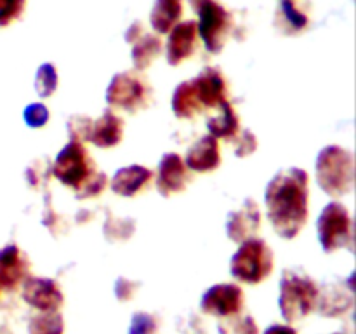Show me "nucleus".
Masks as SVG:
<instances>
[{
  "label": "nucleus",
  "instance_id": "obj_1",
  "mask_svg": "<svg viewBox=\"0 0 356 334\" xmlns=\"http://www.w3.org/2000/svg\"><path fill=\"white\" fill-rule=\"evenodd\" d=\"M308 173L298 167L280 170L264 195L268 219L282 239H294L308 219Z\"/></svg>",
  "mask_w": 356,
  "mask_h": 334
},
{
  "label": "nucleus",
  "instance_id": "obj_2",
  "mask_svg": "<svg viewBox=\"0 0 356 334\" xmlns=\"http://www.w3.org/2000/svg\"><path fill=\"white\" fill-rule=\"evenodd\" d=\"M318 289L315 280H312L308 275L294 270L284 271L278 298L282 317L291 324L306 319L316 308Z\"/></svg>",
  "mask_w": 356,
  "mask_h": 334
},
{
  "label": "nucleus",
  "instance_id": "obj_3",
  "mask_svg": "<svg viewBox=\"0 0 356 334\" xmlns=\"http://www.w3.org/2000/svg\"><path fill=\"white\" fill-rule=\"evenodd\" d=\"M353 155L341 146H327L316 157V181L330 197H343L353 188Z\"/></svg>",
  "mask_w": 356,
  "mask_h": 334
},
{
  "label": "nucleus",
  "instance_id": "obj_4",
  "mask_svg": "<svg viewBox=\"0 0 356 334\" xmlns=\"http://www.w3.org/2000/svg\"><path fill=\"white\" fill-rule=\"evenodd\" d=\"M275 257L268 244L261 239L243 240L240 249L232 257L229 270L235 278L245 284H259L266 280L273 271Z\"/></svg>",
  "mask_w": 356,
  "mask_h": 334
},
{
  "label": "nucleus",
  "instance_id": "obj_5",
  "mask_svg": "<svg viewBox=\"0 0 356 334\" xmlns=\"http://www.w3.org/2000/svg\"><path fill=\"white\" fill-rule=\"evenodd\" d=\"M51 173L63 184L73 188L76 193L92 180L97 170L94 169V160L90 159L82 143L70 141L58 153L54 164L51 166Z\"/></svg>",
  "mask_w": 356,
  "mask_h": 334
},
{
  "label": "nucleus",
  "instance_id": "obj_6",
  "mask_svg": "<svg viewBox=\"0 0 356 334\" xmlns=\"http://www.w3.org/2000/svg\"><path fill=\"white\" fill-rule=\"evenodd\" d=\"M316 230H318V240L325 253H334L341 247H351L353 221L343 204L332 202L327 205L320 214Z\"/></svg>",
  "mask_w": 356,
  "mask_h": 334
},
{
  "label": "nucleus",
  "instance_id": "obj_7",
  "mask_svg": "<svg viewBox=\"0 0 356 334\" xmlns=\"http://www.w3.org/2000/svg\"><path fill=\"white\" fill-rule=\"evenodd\" d=\"M149 87L145 80L131 72H122L111 79L106 89V101L110 106L136 113L148 106Z\"/></svg>",
  "mask_w": 356,
  "mask_h": 334
},
{
  "label": "nucleus",
  "instance_id": "obj_8",
  "mask_svg": "<svg viewBox=\"0 0 356 334\" xmlns=\"http://www.w3.org/2000/svg\"><path fill=\"white\" fill-rule=\"evenodd\" d=\"M200 19L197 23V30L204 40L205 47L211 52H219L226 44V38L232 28V16L222 6L214 0H202L198 7Z\"/></svg>",
  "mask_w": 356,
  "mask_h": 334
},
{
  "label": "nucleus",
  "instance_id": "obj_9",
  "mask_svg": "<svg viewBox=\"0 0 356 334\" xmlns=\"http://www.w3.org/2000/svg\"><path fill=\"white\" fill-rule=\"evenodd\" d=\"M204 313L214 317H232L243 308V291L236 284H218L204 292L200 301Z\"/></svg>",
  "mask_w": 356,
  "mask_h": 334
},
{
  "label": "nucleus",
  "instance_id": "obj_10",
  "mask_svg": "<svg viewBox=\"0 0 356 334\" xmlns=\"http://www.w3.org/2000/svg\"><path fill=\"white\" fill-rule=\"evenodd\" d=\"M23 299L40 312H54L65 303L58 282L45 277H28L23 282Z\"/></svg>",
  "mask_w": 356,
  "mask_h": 334
},
{
  "label": "nucleus",
  "instance_id": "obj_11",
  "mask_svg": "<svg viewBox=\"0 0 356 334\" xmlns=\"http://www.w3.org/2000/svg\"><path fill=\"white\" fill-rule=\"evenodd\" d=\"M30 275L28 256L14 244L0 249V289L14 291Z\"/></svg>",
  "mask_w": 356,
  "mask_h": 334
},
{
  "label": "nucleus",
  "instance_id": "obj_12",
  "mask_svg": "<svg viewBox=\"0 0 356 334\" xmlns=\"http://www.w3.org/2000/svg\"><path fill=\"white\" fill-rule=\"evenodd\" d=\"M190 174L184 160L177 153H167L159 164V177L156 188L163 197H172L186 190Z\"/></svg>",
  "mask_w": 356,
  "mask_h": 334
},
{
  "label": "nucleus",
  "instance_id": "obj_13",
  "mask_svg": "<svg viewBox=\"0 0 356 334\" xmlns=\"http://www.w3.org/2000/svg\"><path fill=\"white\" fill-rule=\"evenodd\" d=\"M261 228V211L259 205L247 198L238 211L229 212L228 223H226V232L233 242L242 244L243 240L256 235L257 230Z\"/></svg>",
  "mask_w": 356,
  "mask_h": 334
},
{
  "label": "nucleus",
  "instance_id": "obj_14",
  "mask_svg": "<svg viewBox=\"0 0 356 334\" xmlns=\"http://www.w3.org/2000/svg\"><path fill=\"white\" fill-rule=\"evenodd\" d=\"M193 86L202 108L221 106L226 101V96H228L225 75L218 68L202 70L193 79Z\"/></svg>",
  "mask_w": 356,
  "mask_h": 334
},
{
  "label": "nucleus",
  "instance_id": "obj_15",
  "mask_svg": "<svg viewBox=\"0 0 356 334\" xmlns=\"http://www.w3.org/2000/svg\"><path fill=\"white\" fill-rule=\"evenodd\" d=\"M197 23L195 21H184L176 24L169 31V40H167V61L170 66H177L184 59L191 58L197 45Z\"/></svg>",
  "mask_w": 356,
  "mask_h": 334
},
{
  "label": "nucleus",
  "instance_id": "obj_16",
  "mask_svg": "<svg viewBox=\"0 0 356 334\" xmlns=\"http://www.w3.org/2000/svg\"><path fill=\"white\" fill-rule=\"evenodd\" d=\"M353 287L344 289L343 284H325L322 289H318V301H316V308H318L320 315L323 317H341L346 312H350L353 306V294H351Z\"/></svg>",
  "mask_w": 356,
  "mask_h": 334
},
{
  "label": "nucleus",
  "instance_id": "obj_17",
  "mask_svg": "<svg viewBox=\"0 0 356 334\" xmlns=\"http://www.w3.org/2000/svg\"><path fill=\"white\" fill-rule=\"evenodd\" d=\"M186 167L195 173H211L221 164L219 143L214 136H204L198 139L186 153Z\"/></svg>",
  "mask_w": 356,
  "mask_h": 334
},
{
  "label": "nucleus",
  "instance_id": "obj_18",
  "mask_svg": "<svg viewBox=\"0 0 356 334\" xmlns=\"http://www.w3.org/2000/svg\"><path fill=\"white\" fill-rule=\"evenodd\" d=\"M122 136H124V120L111 110H106L97 120L92 122L89 141H92L97 148H113L122 141Z\"/></svg>",
  "mask_w": 356,
  "mask_h": 334
},
{
  "label": "nucleus",
  "instance_id": "obj_19",
  "mask_svg": "<svg viewBox=\"0 0 356 334\" xmlns=\"http://www.w3.org/2000/svg\"><path fill=\"white\" fill-rule=\"evenodd\" d=\"M152 177V170L143 166L124 167L115 173L113 180H111V190L120 197H134L149 183Z\"/></svg>",
  "mask_w": 356,
  "mask_h": 334
},
{
  "label": "nucleus",
  "instance_id": "obj_20",
  "mask_svg": "<svg viewBox=\"0 0 356 334\" xmlns=\"http://www.w3.org/2000/svg\"><path fill=\"white\" fill-rule=\"evenodd\" d=\"M181 16H183V0H156L149 21L156 33H169Z\"/></svg>",
  "mask_w": 356,
  "mask_h": 334
},
{
  "label": "nucleus",
  "instance_id": "obj_21",
  "mask_svg": "<svg viewBox=\"0 0 356 334\" xmlns=\"http://www.w3.org/2000/svg\"><path fill=\"white\" fill-rule=\"evenodd\" d=\"M202 104L198 101L193 80L179 84L172 94V111L179 118H193L200 113Z\"/></svg>",
  "mask_w": 356,
  "mask_h": 334
},
{
  "label": "nucleus",
  "instance_id": "obj_22",
  "mask_svg": "<svg viewBox=\"0 0 356 334\" xmlns=\"http://www.w3.org/2000/svg\"><path fill=\"white\" fill-rule=\"evenodd\" d=\"M219 108H221V113L218 117H212L207 120L209 134L214 136L216 139L225 138L232 141L240 131L238 115L235 113V110H233V106L228 101H225Z\"/></svg>",
  "mask_w": 356,
  "mask_h": 334
},
{
  "label": "nucleus",
  "instance_id": "obj_23",
  "mask_svg": "<svg viewBox=\"0 0 356 334\" xmlns=\"http://www.w3.org/2000/svg\"><path fill=\"white\" fill-rule=\"evenodd\" d=\"M162 52V42L155 35H141L132 47V63L138 70H145Z\"/></svg>",
  "mask_w": 356,
  "mask_h": 334
},
{
  "label": "nucleus",
  "instance_id": "obj_24",
  "mask_svg": "<svg viewBox=\"0 0 356 334\" xmlns=\"http://www.w3.org/2000/svg\"><path fill=\"white\" fill-rule=\"evenodd\" d=\"M278 28H284V33L296 35L308 26V17L301 10L296 9L292 0H284L277 17Z\"/></svg>",
  "mask_w": 356,
  "mask_h": 334
},
{
  "label": "nucleus",
  "instance_id": "obj_25",
  "mask_svg": "<svg viewBox=\"0 0 356 334\" xmlns=\"http://www.w3.org/2000/svg\"><path fill=\"white\" fill-rule=\"evenodd\" d=\"M30 334H65V320L59 310L54 312H42L33 317L28 326Z\"/></svg>",
  "mask_w": 356,
  "mask_h": 334
},
{
  "label": "nucleus",
  "instance_id": "obj_26",
  "mask_svg": "<svg viewBox=\"0 0 356 334\" xmlns=\"http://www.w3.org/2000/svg\"><path fill=\"white\" fill-rule=\"evenodd\" d=\"M219 334H259V327L250 315L240 317L236 313L219 322Z\"/></svg>",
  "mask_w": 356,
  "mask_h": 334
},
{
  "label": "nucleus",
  "instance_id": "obj_27",
  "mask_svg": "<svg viewBox=\"0 0 356 334\" xmlns=\"http://www.w3.org/2000/svg\"><path fill=\"white\" fill-rule=\"evenodd\" d=\"M56 89H58V72L54 65L44 63L38 66L37 75H35V90L40 97H49L54 94Z\"/></svg>",
  "mask_w": 356,
  "mask_h": 334
},
{
  "label": "nucleus",
  "instance_id": "obj_28",
  "mask_svg": "<svg viewBox=\"0 0 356 334\" xmlns=\"http://www.w3.org/2000/svg\"><path fill=\"white\" fill-rule=\"evenodd\" d=\"M92 122V118L86 117V115H73V117H70L66 129H68V136L72 138V141H89Z\"/></svg>",
  "mask_w": 356,
  "mask_h": 334
},
{
  "label": "nucleus",
  "instance_id": "obj_29",
  "mask_svg": "<svg viewBox=\"0 0 356 334\" xmlns=\"http://www.w3.org/2000/svg\"><path fill=\"white\" fill-rule=\"evenodd\" d=\"M159 333V320L155 315L146 312H138L132 315L129 334H156Z\"/></svg>",
  "mask_w": 356,
  "mask_h": 334
},
{
  "label": "nucleus",
  "instance_id": "obj_30",
  "mask_svg": "<svg viewBox=\"0 0 356 334\" xmlns=\"http://www.w3.org/2000/svg\"><path fill=\"white\" fill-rule=\"evenodd\" d=\"M26 0H0V26H9L24 13Z\"/></svg>",
  "mask_w": 356,
  "mask_h": 334
},
{
  "label": "nucleus",
  "instance_id": "obj_31",
  "mask_svg": "<svg viewBox=\"0 0 356 334\" xmlns=\"http://www.w3.org/2000/svg\"><path fill=\"white\" fill-rule=\"evenodd\" d=\"M24 122H26L30 127H44L49 120V110L47 106H44L42 103H31L24 108L23 111Z\"/></svg>",
  "mask_w": 356,
  "mask_h": 334
},
{
  "label": "nucleus",
  "instance_id": "obj_32",
  "mask_svg": "<svg viewBox=\"0 0 356 334\" xmlns=\"http://www.w3.org/2000/svg\"><path fill=\"white\" fill-rule=\"evenodd\" d=\"M108 184V177L104 173H96L92 176V180L86 184L80 191H76V198H90V197H97L101 191L106 188Z\"/></svg>",
  "mask_w": 356,
  "mask_h": 334
},
{
  "label": "nucleus",
  "instance_id": "obj_33",
  "mask_svg": "<svg viewBox=\"0 0 356 334\" xmlns=\"http://www.w3.org/2000/svg\"><path fill=\"white\" fill-rule=\"evenodd\" d=\"M139 287H141L139 282H132L129 278L120 277L115 282V296H117L118 301H131Z\"/></svg>",
  "mask_w": 356,
  "mask_h": 334
},
{
  "label": "nucleus",
  "instance_id": "obj_34",
  "mask_svg": "<svg viewBox=\"0 0 356 334\" xmlns=\"http://www.w3.org/2000/svg\"><path fill=\"white\" fill-rule=\"evenodd\" d=\"M256 148H257V139L252 131H243L242 134H240V138L236 139L235 152L238 157L250 155V153L256 152Z\"/></svg>",
  "mask_w": 356,
  "mask_h": 334
},
{
  "label": "nucleus",
  "instance_id": "obj_35",
  "mask_svg": "<svg viewBox=\"0 0 356 334\" xmlns=\"http://www.w3.org/2000/svg\"><path fill=\"white\" fill-rule=\"evenodd\" d=\"M264 334H298V331L291 326H282V324H273L264 331Z\"/></svg>",
  "mask_w": 356,
  "mask_h": 334
},
{
  "label": "nucleus",
  "instance_id": "obj_36",
  "mask_svg": "<svg viewBox=\"0 0 356 334\" xmlns=\"http://www.w3.org/2000/svg\"><path fill=\"white\" fill-rule=\"evenodd\" d=\"M143 24L141 23H136V24H132L131 28H129V31L127 33H125V40L127 42H131V44H134L136 40H138L139 37H141L143 35Z\"/></svg>",
  "mask_w": 356,
  "mask_h": 334
},
{
  "label": "nucleus",
  "instance_id": "obj_37",
  "mask_svg": "<svg viewBox=\"0 0 356 334\" xmlns=\"http://www.w3.org/2000/svg\"><path fill=\"white\" fill-rule=\"evenodd\" d=\"M334 334H344V333H334Z\"/></svg>",
  "mask_w": 356,
  "mask_h": 334
}]
</instances>
